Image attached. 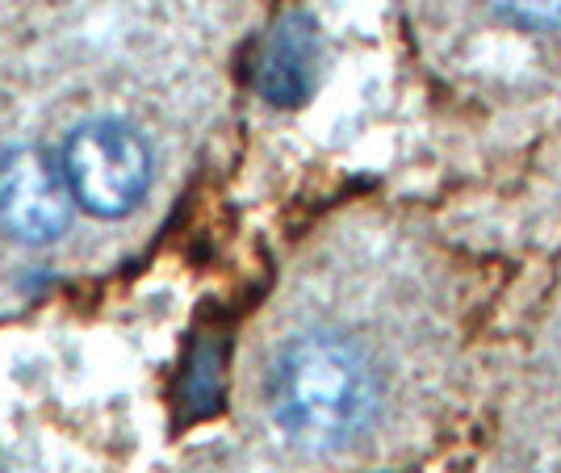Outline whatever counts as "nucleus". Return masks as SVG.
I'll return each instance as SVG.
<instances>
[{
    "instance_id": "4",
    "label": "nucleus",
    "mask_w": 561,
    "mask_h": 473,
    "mask_svg": "<svg viewBox=\"0 0 561 473\" xmlns=\"http://www.w3.org/2000/svg\"><path fill=\"white\" fill-rule=\"evenodd\" d=\"M314 80H319V25L306 13H285L260 47L256 89L273 105H302Z\"/></svg>"
},
{
    "instance_id": "1",
    "label": "nucleus",
    "mask_w": 561,
    "mask_h": 473,
    "mask_svg": "<svg viewBox=\"0 0 561 473\" xmlns=\"http://www.w3.org/2000/svg\"><path fill=\"white\" fill-rule=\"evenodd\" d=\"M273 419L298 449L331 452L356 440L377 411V369L340 332H306L280 348L268 378Z\"/></svg>"
},
{
    "instance_id": "3",
    "label": "nucleus",
    "mask_w": 561,
    "mask_h": 473,
    "mask_svg": "<svg viewBox=\"0 0 561 473\" xmlns=\"http://www.w3.org/2000/svg\"><path fill=\"white\" fill-rule=\"evenodd\" d=\"M71 185L38 147L0 151V227L22 243H50L64 235L71 218Z\"/></svg>"
},
{
    "instance_id": "5",
    "label": "nucleus",
    "mask_w": 561,
    "mask_h": 473,
    "mask_svg": "<svg viewBox=\"0 0 561 473\" xmlns=\"http://www.w3.org/2000/svg\"><path fill=\"white\" fill-rule=\"evenodd\" d=\"M491 9L519 30H558L561 25V0H491Z\"/></svg>"
},
{
    "instance_id": "2",
    "label": "nucleus",
    "mask_w": 561,
    "mask_h": 473,
    "mask_svg": "<svg viewBox=\"0 0 561 473\" xmlns=\"http://www.w3.org/2000/svg\"><path fill=\"white\" fill-rule=\"evenodd\" d=\"M71 197L96 218H122L151 185V151L135 126L117 118L84 122L64 147Z\"/></svg>"
}]
</instances>
